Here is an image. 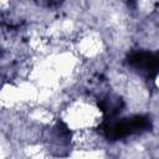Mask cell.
<instances>
[{
    "instance_id": "1",
    "label": "cell",
    "mask_w": 159,
    "mask_h": 159,
    "mask_svg": "<svg viewBox=\"0 0 159 159\" xmlns=\"http://www.w3.org/2000/svg\"><path fill=\"white\" fill-rule=\"evenodd\" d=\"M60 118L68 129H88L96 128L101 123L102 112L94 102L87 98H76L63 106Z\"/></svg>"
},
{
    "instance_id": "2",
    "label": "cell",
    "mask_w": 159,
    "mask_h": 159,
    "mask_svg": "<svg viewBox=\"0 0 159 159\" xmlns=\"http://www.w3.org/2000/svg\"><path fill=\"white\" fill-rule=\"evenodd\" d=\"M75 48L80 57L86 60L99 58L106 48V42L99 32L87 30L80 34V37L75 41Z\"/></svg>"
},
{
    "instance_id": "3",
    "label": "cell",
    "mask_w": 159,
    "mask_h": 159,
    "mask_svg": "<svg viewBox=\"0 0 159 159\" xmlns=\"http://www.w3.org/2000/svg\"><path fill=\"white\" fill-rule=\"evenodd\" d=\"M154 86L157 87V89H159V73L157 75V77H155V80H154Z\"/></svg>"
}]
</instances>
